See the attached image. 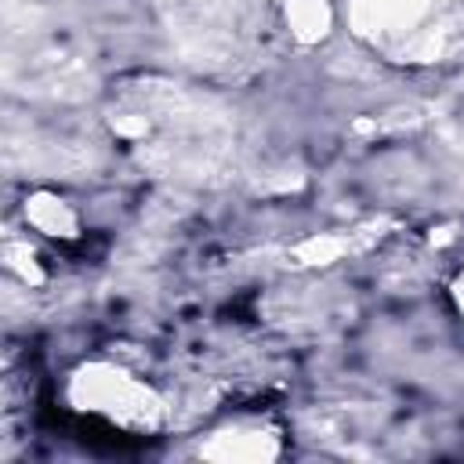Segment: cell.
<instances>
[{
    "label": "cell",
    "mask_w": 464,
    "mask_h": 464,
    "mask_svg": "<svg viewBox=\"0 0 464 464\" xmlns=\"http://www.w3.org/2000/svg\"><path fill=\"white\" fill-rule=\"evenodd\" d=\"M457 294H460V308H464V279H460V290Z\"/></svg>",
    "instance_id": "2"
},
{
    "label": "cell",
    "mask_w": 464,
    "mask_h": 464,
    "mask_svg": "<svg viewBox=\"0 0 464 464\" xmlns=\"http://www.w3.org/2000/svg\"><path fill=\"white\" fill-rule=\"evenodd\" d=\"M76 388H83L76 395V406L94 413V417H105V420L123 424V428H149L156 420V402H152L149 388L116 373V370L91 366L76 377Z\"/></svg>",
    "instance_id": "1"
}]
</instances>
